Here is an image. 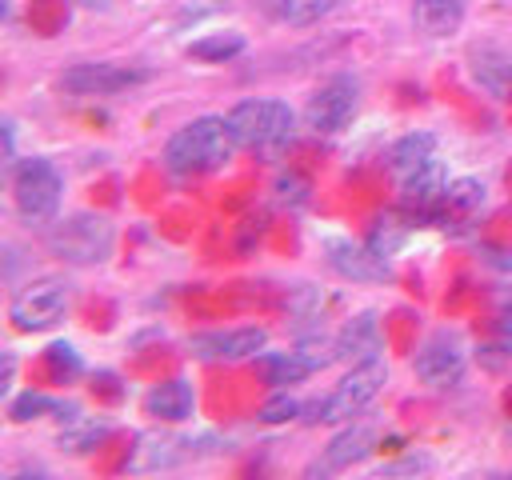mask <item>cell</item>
<instances>
[{"label":"cell","mask_w":512,"mask_h":480,"mask_svg":"<svg viewBox=\"0 0 512 480\" xmlns=\"http://www.w3.org/2000/svg\"><path fill=\"white\" fill-rule=\"evenodd\" d=\"M236 148L240 144L228 128V116H196L192 124H184L180 132L168 136L164 168L176 176H204V172L224 168Z\"/></svg>","instance_id":"1"},{"label":"cell","mask_w":512,"mask_h":480,"mask_svg":"<svg viewBox=\"0 0 512 480\" xmlns=\"http://www.w3.org/2000/svg\"><path fill=\"white\" fill-rule=\"evenodd\" d=\"M112 240V224L96 212H72L64 220H52V228L44 232V248L64 264H100L112 252Z\"/></svg>","instance_id":"2"},{"label":"cell","mask_w":512,"mask_h":480,"mask_svg":"<svg viewBox=\"0 0 512 480\" xmlns=\"http://www.w3.org/2000/svg\"><path fill=\"white\" fill-rule=\"evenodd\" d=\"M384 380H388V364H384L380 356L356 360L352 372H348L324 400H316V404L308 408V412H312L308 420H320V424H348L352 416H360V412L380 396Z\"/></svg>","instance_id":"3"},{"label":"cell","mask_w":512,"mask_h":480,"mask_svg":"<svg viewBox=\"0 0 512 480\" xmlns=\"http://www.w3.org/2000/svg\"><path fill=\"white\" fill-rule=\"evenodd\" d=\"M228 128H232L240 148H272V144H284L292 136L296 112L284 100L252 96V100H240L228 112Z\"/></svg>","instance_id":"4"},{"label":"cell","mask_w":512,"mask_h":480,"mask_svg":"<svg viewBox=\"0 0 512 480\" xmlns=\"http://www.w3.org/2000/svg\"><path fill=\"white\" fill-rule=\"evenodd\" d=\"M60 192H64V180L56 164L44 156H32L12 172V200L28 224H52L60 212Z\"/></svg>","instance_id":"5"},{"label":"cell","mask_w":512,"mask_h":480,"mask_svg":"<svg viewBox=\"0 0 512 480\" xmlns=\"http://www.w3.org/2000/svg\"><path fill=\"white\" fill-rule=\"evenodd\" d=\"M68 296H72V284L64 276H36L12 296L8 320L20 332H48V328H56L64 320Z\"/></svg>","instance_id":"6"},{"label":"cell","mask_w":512,"mask_h":480,"mask_svg":"<svg viewBox=\"0 0 512 480\" xmlns=\"http://www.w3.org/2000/svg\"><path fill=\"white\" fill-rule=\"evenodd\" d=\"M356 108H360V84H356L352 76H332V80H324V84L308 96V104H304V124H308L312 132L332 136V132H340V128L352 124Z\"/></svg>","instance_id":"7"},{"label":"cell","mask_w":512,"mask_h":480,"mask_svg":"<svg viewBox=\"0 0 512 480\" xmlns=\"http://www.w3.org/2000/svg\"><path fill=\"white\" fill-rule=\"evenodd\" d=\"M144 80H148L144 68H128V64H112V60L72 64L68 72H60V88L76 92V96H112V92H124Z\"/></svg>","instance_id":"8"},{"label":"cell","mask_w":512,"mask_h":480,"mask_svg":"<svg viewBox=\"0 0 512 480\" xmlns=\"http://www.w3.org/2000/svg\"><path fill=\"white\" fill-rule=\"evenodd\" d=\"M324 256H328V268L340 272L344 280H356V284H384V280H392L388 256L376 252L372 244H356V240H344V236H328V240H324Z\"/></svg>","instance_id":"9"},{"label":"cell","mask_w":512,"mask_h":480,"mask_svg":"<svg viewBox=\"0 0 512 480\" xmlns=\"http://www.w3.org/2000/svg\"><path fill=\"white\" fill-rule=\"evenodd\" d=\"M268 344V328L260 324H240V328H216V332H196L192 336V352L200 360H252L260 356Z\"/></svg>","instance_id":"10"},{"label":"cell","mask_w":512,"mask_h":480,"mask_svg":"<svg viewBox=\"0 0 512 480\" xmlns=\"http://www.w3.org/2000/svg\"><path fill=\"white\" fill-rule=\"evenodd\" d=\"M412 372H416V380L428 384V388H448V384H456L460 372H464V348H460V340H456L452 332L428 336V340L420 344L416 360H412Z\"/></svg>","instance_id":"11"},{"label":"cell","mask_w":512,"mask_h":480,"mask_svg":"<svg viewBox=\"0 0 512 480\" xmlns=\"http://www.w3.org/2000/svg\"><path fill=\"white\" fill-rule=\"evenodd\" d=\"M444 192H448V172L436 156L424 160L420 168H412L408 176H400V204L412 212H436Z\"/></svg>","instance_id":"12"},{"label":"cell","mask_w":512,"mask_h":480,"mask_svg":"<svg viewBox=\"0 0 512 480\" xmlns=\"http://www.w3.org/2000/svg\"><path fill=\"white\" fill-rule=\"evenodd\" d=\"M316 368H324V360H316L308 352H260L256 356V376L272 388H292V384L308 380Z\"/></svg>","instance_id":"13"},{"label":"cell","mask_w":512,"mask_h":480,"mask_svg":"<svg viewBox=\"0 0 512 480\" xmlns=\"http://www.w3.org/2000/svg\"><path fill=\"white\" fill-rule=\"evenodd\" d=\"M192 404H196V396H192V384L188 380H160L144 396V412L156 416V420H164V424L188 420L192 416Z\"/></svg>","instance_id":"14"},{"label":"cell","mask_w":512,"mask_h":480,"mask_svg":"<svg viewBox=\"0 0 512 480\" xmlns=\"http://www.w3.org/2000/svg\"><path fill=\"white\" fill-rule=\"evenodd\" d=\"M372 448H376V428L348 420V428H340V432L328 440V448H324V468H332V472H336V468H352V464H360Z\"/></svg>","instance_id":"15"},{"label":"cell","mask_w":512,"mask_h":480,"mask_svg":"<svg viewBox=\"0 0 512 480\" xmlns=\"http://www.w3.org/2000/svg\"><path fill=\"white\" fill-rule=\"evenodd\" d=\"M412 24L416 32L444 40L464 24V0H416L412 4Z\"/></svg>","instance_id":"16"},{"label":"cell","mask_w":512,"mask_h":480,"mask_svg":"<svg viewBox=\"0 0 512 480\" xmlns=\"http://www.w3.org/2000/svg\"><path fill=\"white\" fill-rule=\"evenodd\" d=\"M376 344H380L376 312H360V316H352V320L340 328V336L332 340L336 360H368V356H376Z\"/></svg>","instance_id":"17"},{"label":"cell","mask_w":512,"mask_h":480,"mask_svg":"<svg viewBox=\"0 0 512 480\" xmlns=\"http://www.w3.org/2000/svg\"><path fill=\"white\" fill-rule=\"evenodd\" d=\"M436 156V136L432 132H404L392 148H388V168L396 176H408L412 168H420L424 160Z\"/></svg>","instance_id":"18"},{"label":"cell","mask_w":512,"mask_h":480,"mask_svg":"<svg viewBox=\"0 0 512 480\" xmlns=\"http://www.w3.org/2000/svg\"><path fill=\"white\" fill-rule=\"evenodd\" d=\"M272 16L288 28H308V24H320L328 12L340 8V0H268Z\"/></svg>","instance_id":"19"},{"label":"cell","mask_w":512,"mask_h":480,"mask_svg":"<svg viewBox=\"0 0 512 480\" xmlns=\"http://www.w3.org/2000/svg\"><path fill=\"white\" fill-rule=\"evenodd\" d=\"M244 52V36L240 32H208L200 40L188 44V56L192 60H208V64H224V60H236Z\"/></svg>","instance_id":"20"},{"label":"cell","mask_w":512,"mask_h":480,"mask_svg":"<svg viewBox=\"0 0 512 480\" xmlns=\"http://www.w3.org/2000/svg\"><path fill=\"white\" fill-rule=\"evenodd\" d=\"M472 72H476V84H484L492 96H512V64L504 60V56H496V52H476V64H472Z\"/></svg>","instance_id":"21"},{"label":"cell","mask_w":512,"mask_h":480,"mask_svg":"<svg viewBox=\"0 0 512 480\" xmlns=\"http://www.w3.org/2000/svg\"><path fill=\"white\" fill-rule=\"evenodd\" d=\"M480 204H484V184L480 180H448V192H444V200H440V208L448 212V216H476L480 212ZM436 208V212H440Z\"/></svg>","instance_id":"22"},{"label":"cell","mask_w":512,"mask_h":480,"mask_svg":"<svg viewBox=\"0 0 512 480\" xmlns=\"http://www.w3.org/2000/svg\"><path fill=\"white\" fill-rule=\"evenodd\" d=\"M40 412H56V400H48L44 392H24V396H16V400H12V408H8V416H12L16 424L36 420Z\"/></svg>","instance_id":"23"},{"label":"cell","mask_w":512,"mask_h":480,"mask_svg":"<svg viewBox=\"0 0 512 480\" xmlns=\"http://www.w3.org/2000/svg\"><path fill=\"white\" fill-rule=\"evenodd\" d=\"M300 412H304V408H300V400H292L288 392H276L272 400H264V404H260V412H256V416H260L264 424H284V420H292V416H300Z\"/></svg>","instance_id":"24"},{"label":"cell","mask_w":512,"mask_h":480,"mask_svg":"<svg viewBox=\"0 0 512 480\" xmlns=\"http://www.w3.org/2000/svg\"><path fill=\"white\" fill-rule=\"evenodd\" d=\"M104 432H108V424H92V420H84L80 428L64 432V436H60V444H64V448H72V452H84V448H92Z\"/></svg>","instance_id":"25"},{"label":"cell","mask_w":512,"mask_h":480,"mask_svg":"<svg viewBox=\"0 0 512 480\" xmlns=\"http://www.w3.org/2000/svg\"><path fill=\"white\" fill-rule=\"evenodd\" d=\"M496 328H500V336L512 344V284L496 292Z\"/></svg>","instance_id":"26"},{"label":"cell","mask_w":512,"mask_h":480,"mask_svg":"<svg viewBox=\"0 0 512 480\" xmlns=\"http://www.w3.org/2000/svg\"><path fill=\"white\" fill-rule=\"evenodd\" d=\"M420 468H428V460H420V456H408V460H400V464H384L380 472H420Z\"/></svg>","instance_id":"27"}]
</instances>
